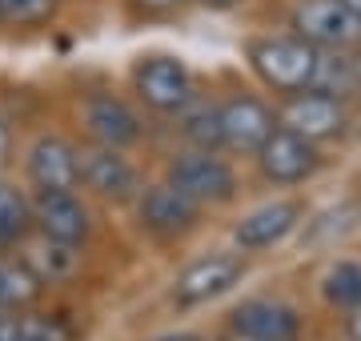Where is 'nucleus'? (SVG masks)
<instances>
[{
    "label": "nucleus",
    "mask_w": 361,
    "mask_h": 341,
    "mask_svg": "<svg viewBox=\"0 0 361 341\" xmlns=\"http://www.w3.org/2000/svg\"><path fill=\"white\" fill-rule=\"evenodd\" d=\"M249 61L257 68V77L277 92H305L317 68V49L301 37H269L249 49Z\"/></svg>",
    "instance_id": "obj_1"
},
{
    "label": "nucleus",
    "mask_w": 361,
    "mask_h": 341,
    "mask_svg": "<svg viewBox=\"0 0 361 341\" xmlns=\"http://www.w3.org/2000/svg\"><path fill=\"white\" fill-rule=\"evenodd\" d=\"M133 89L157 113H180V108L193 101V73L177 56L153 53V56H141L137 61V68H133Z\"/></svg>",
    "instance_id": "obj_2"
},
{
    "label": "nucleus",
    "mask_w": 361,
    "mask_h": 341,
    "mask_svg": "<svg viewBox=\"0 0 361 341\" xmlns=\"http://www.w3.org/2000/svg\"><path fill=\"white\" fill-rule=\"evenodd\" d=\"M169 185L193 205H225L237 193V177L217 153H185L169 165Z\"/></svg>",
    "instance_id": "obj_3"
},
{
    "label": "nucleus",
    "mask_w": 361,
    "mask_h": 341,
    "mask_svg": "<svg viewBox=\"0 0 361 341\" xmlns=\"http://www.w3.org/2000/svg\"><path fill=\"white\" fill-rule=\"evenodd\" d=\"M241 277H245V261H241L237 253H209V257H197V261L177 277L173 302H177L180 309L209 305V302H217L221 293H229Z\"/></svg>",
    "instance_id": "obj_4"
},
{
    "label": "nucleus",
    "mask_w": 361,
    "mask_h": 341,
    "mask_svg": "<svg viewBox=\"0 0 361 341\" xmlns=\"http://www.w3.org/2000/svg\"><path fill=\"white\" fill-rule=\"evenodd\" d=\"M293 28L313 49H345L361 40V16H353L341 0H301L293 8Z\"/></svg>",
    "instance_id": "obj_5"
},
{
    "label": "nucleus",
    "mask_w": 361,
    "mask_h": 341,
    "mask_svg": "<svg viewBox=\"0 0 361 341\" xmlns=\"http://www.w3.org/2000/svg\"><path fill=\"white\" fill-rule=\"evenodd\" d=\"M77 169H80V185L92 189L101 201H113V205H125V201L137 197V169L129 165V157H121V149H104V144H92V149H80L77 153Z\"/></svg>",
    "instance_id": "obj_6"
},
{
    "label": "nucleus",
    "mask_w": 361,
    "mask_h": 341,
    "mask_svg": "<svg viewBox=\"0 0 361 341\" xmlns=\"http://www.w3.org/2000/svg\"><path fill=\"white\" fill-rule=\"evenodd\" d=\"M229 329L241 341H301V314L273 297H249L229 314Z\"/></svg>",
    "instance_id": "obj_7"
},
{
    "label": "nucleus",
    "mask_w": 361,
    "mask_h": 341,
    "mask_svg": "<svg viewBox=\"0 0 361 341\" xmlns=\"http://www.w3.org/2000/svg\"><path fill=\"white\" fill-rule=\"evenodd\" d=\"M257 165L273 185H297V181H305V177L317 173L322 157H317L313 141H305V137H297V132L277 125L273 137L257 149Z\"/></svg>",
    "instance_id": "obj_8"
},
{
    "label": "nucleus",
    "mask_w": 361,
    "mask_h": 341,
    "mask_svg": "<svg viewBox=\"0 0 361 341\" xmlns=\"http://www.w3.org/2000/svg\"><path fill=\"white\" fill-rule=\"evenodd\" d=\"M32 225L40 229V237L61 241V245H85L92 233L89 209H85V201L77 193H37Z\"/></svg>",
    "instance_id": "obj_9"
},
{
    "label": "nucleus",
    "mask_w": 361,
    "mask_h": 341,
    "mask_svg": "<svg viewBox=\"0 0 361 341\" xmlns=\"http://www.w3.org/2000/svg\"><path fill=\"white\" fill-rule=\"evenodd\" d=\"M281 129L305 137V141H325L345 129V105L325 97V92H293V101L281 108Z\"/></svg>",
    "instance_id": "obj_10"
},
{
    "label": "nucleus",
    "mask_w": 361,
    "mask_h": 341,
    "mask_svg": "<svg viewBox=\"0 0 361 341\" xmlns=\"http://www.w3.org/2000/svg\"><path fill=\"white\" fill-rule=\"evenodd\" d=\"M217 113H221V137H225V144L241 149V153H257L261 144L273 137V129H277L273 108L261 105L257 97H233Z\"/></svg>",
    "instance_id": "obj_11"
},
{
    "label": "nucleus",
    "mask_w": 361,
    "mask_h": 341,
    "mask_svg": "<svg viewBox=\"0 0 361 341\" xmlns=\"http://www.w3.org/2000/svg\"><path fill=\"white\" fill-rule=\"evenodd\" d=\"M28 181L37 185V193H73L80 185L77 149L61 137H40L28 149Z\"/></svg>",
    "instance_id": "obj_12"
},
{
    "label": "nucleus",
    "mask_w": 361,
    "mask_h": 341,
    "mask_svg": "<svg viewBox=\"0 0 361 341\" xmlns=\"http://www.w3.org/2000/svg\"><path fill=\"white\" fill-rule=\"evenodd\" d=\"M85 125L104 149H125V144L141 141V117L113 92H97L85 101Z\"/></svg>",
    "instance_id": "obj_13"
},
{
    "label": "nucleus",
    "mask_w": 361,
    "mask_h": 341,
    "mask_svg": "<svg viewBox=\"0 0 361 341\" xmlns=\"http://www.w3.org/2000/svg\"><path fill=\"white\" fill-rule=\"evenodd\" d=\"M197 209H201V205H193L185 193H177L169 181L153 185V189H145L141 193V225L149 229V233H157V237L189 233V229L197 225Z\"/></svg>",
    "instance_id": "obj_14"
},
{
    "label": "nucleus",
    "mask_w": 361,
    "mask_h": 341,
    "mask_svg": "<svg viewBox=\"0 0 361 341\" xmlns=\"http://www.w3.org/2000/svg\"><path fill=\"white\" fill-rule=\"evenodd\" d=\"M297 221H301V205L297 201H273V205H261L249 217H241L233 237H237L241 249H269V245H277V241H285L293 233Z\"/></svg>",
    "instance_id": "obj_15"
},
{
    "label": "nucleus",
    "mask_w": 361,
    "mask_h": 341,
    "mask_svg": "<svg viewBox=\"0 0 361 341\" xmlns=\"http://www.w3.org/2000/svg\"><path fill=\"white\" fill-rule=\"evenodd\" d=\"M20 261L28 265V273L37 277L40 285L68 281V277H77V269H80V245H61V241L37 237V241H28L25 245Z\"/></svg>",
    "instance_id": "obj_16"
},
{
    "label": "nucleus",
    "mask_w": 361,
    "mask_h": 341,
    "mask_svg": "<svg viewBox=\"0 0 361 341\" xmlns=\"http://www.w3.org/2000/svg\"><path fill=\"white\" fill-rule=\"evenodd\" d=\"M40 285L37 277L28 273V265L20 257H4L0 261V309H13V314H25L40 302Z\"/></svg>",
    "instance_id": "obj_17"
},
{
    "label": "nucleus",
    "mask_w": 361,
    "mask_h": 341,
    "mask_svg": "<svg viewBox=\"0 0 361 341\" xmlns=\"http://www.w3.org/2000/svg\"><path fill=\"white\" fill-rule=\"evenodd\" d=\"M313 92H325V97H349L357 92V73H353V56H341L337 49L329 53H317V68H313V80H310Z\"/></svg>",
    "instance_id": "obj_18"
},
{
    "label": "nucleus",
    "mask_w": 361,
    "mask_h": 341,
    "mask_svg": "<svg viewBox=\"0 0 361 341\" xmlns=\"http://www.w3.org/2000/svg\"><path fill=\"white\" fill-rule=\"evenodd\" d=\"M32 229V201L13 189V185L0 181V249L8 245H20Z\"/></svg>",
    "instance_id": "obj_19"
},
{
    "label": "nucleus",
    "mask_w": 361,
    "mask_h": 341,
    "mask_svg": "<svg viewBox=\"0 0 361 341\" xmlns=\"http://www.w3.org/2000/svg\"><path fill=\"white\" fill-rule=\"evenodd\" d=\"M322 293L329 305L341 309H357L361 305V265L357 261H337L322 281Z\"/></svg>",
    "instance_id": "obj_20"
},
{
    "label": "nucleus",
    "mask_w": 361,
    "mask_h": 341,
    "mask_svg": "<svg viewBox=\"0 0 361 341\" xmlns=\"http://www.w3.org/2000/svg\"><path fill=\"white\" fill-rule=\"evenodd\" d=\"M16 341H77V333H73V326L65 317L25 309L20 321H16Z\"/></svg>",
    "instance_id": "obj_21"
},
{
    "label": "nucleus",
    "mask_w": 361,
    "mask_h": 341,
    "mask_svg": "<svg viewBox=\"0 0 361 341\" xmlns=\"http://www.w3.org/2000/svg\"><path fill=\"white\" fill-rule=\"evenodd\" d=\"M185 137L197 144V153H213V149H221L225 144V137H221V113L217 108H193L189 117H185Z\"/></svg>",
    "instance_id": "obj_22"
},
{
    "label": "nucleus",
    "mask_w": 361,
    "mask_h": 341,
    "mask_svg": "<svg viewBox=\"0 0 361 341\" xmlns=\"http://www.w3.org/2000/svg\"><path fill=\"white\" fill-rule=\"evenodd\" d=\"M56 0H0V25H44Z\"/></svg>",
    "instance_id": "obj_23"
},
{
    "label": "nucleus",
    "mask_w": 361,
    "mask_h": 341,
    "mask_svg": "<svg viewBox=\"0 0 361 341\" xmlns=\"http://www.w3.org/2000/svg\"><path fill=\"white\" fill-rule=\"evenodd\" d=\"M357 217H361V205H337V209H329V213H322L317 221L310 225V241H325V237H341V233H349L353 225H357Z\"/></svg>",
    "instance_id": "obj_24"
},
{
    "label": "nucleus",
    "mask_w": 361,
    "mask_h": 341,
    "mask_svg": "<svg viewBox=\"0 0 361 341\" xmlns=\"http://www.w3.org/2000/svg\"><path fill=\"white\" fill-rule=\"evenodd\" d=\"M8 157H13V125L8 117H0V169L8 165Z\"/></svg>",
    "instance_id": "obj_25"
},
{
    "label": "nucleus",
    "mask_w": 361,
    "mask_h": 341,
    "mask_svg": "<svg viewBox=\"0 0 361 341\" xmlns=\"http://www.w3.org/2000/svg\"><path fill=\"white\" fill-rule=\"evenodd\" d=\"M16 321H20V314L0 309V341H16Z\"/></svg>",
    "instance_id": "obj_26"
},
{
    "label": "nucleus",
    "mask_w": 361,
    "mask_h": 341,
    "mask_svg": "<svg viewBox=\"0 0 361 341\" xmlns=\"http://www.w3.org/2000/svg\"><path fill=\"white\" fill-rule=\"evenodd\" d=\"M345 333H349V341H361V305H357V309H349V317H345Z\"/></svg>",
    "instance_id": "obj_27"
},
{
    "label": "nucleus",
    "mask_w": 361,
    "mask_h": 341,
    "mask_svg": "<svg viewBox=\"0 0 361 341\" xmlns=\"http://www.w3.org/2000/svg\"><path fill=\"white\" fill-rule=\"evenodd\" d=\"M205 8H213V13H229V8H237L241 0H201Z\"/></svg>",
    "instance_id": "obj_28"
},
{
    "label": "nucleus",
    "mask_w": 361,
    "mask_h": 341,
    "mask_svg": "<svg viewBox=\"0 0 361 341\" xmlns=\"http://www.w3.org/2000/svg\"><path fill=\"white\" fill-rule=\"evenodd\" d=\"M141 8H149V13H161V8H173V4H180V0H137Z\"/></svg>",
    "instance_id": "obj_29"
},
{
    "label": "nucleus",
    "mask_w": 361,
    "mask_h": 341,
    "mask_svg": "<svg viewBox=\"0 0 361 341\" xmlns=\"http://www.w3.org/2000/svg\"><path fill=\"white\" fill-rule=\"evenodd\" d=\"M157 341H201L197 333H169V337H157Z\"/></svg>",
    "instance_id": "obj_30"
},
{
    "label": "nucleus",
    "mask_w": 361,
    "mask_h": 341,
    "mask_svg": "<svg viewBox=\"0 0 361 341\" xmlns=\"http://www.w3.org/2000/svg\"><path fill=\"white\" fill-rule=\"evenodd\" d=\"M341 4H345V8H349L353 16H361V0H341Z\"/></svg>",
    "instance_id": "obj_31"
},
{
    "label": "nucleus",
    "mask_w": 361,
    "mask_h": 341,
    "mask_svg": "<svg viewBox=\"0 0 361 341\" xmlns=\"http://www.w3.org/2000/svg\"><path fill=\"white\" fill-rule=\"evenodd\" d=\"M353 73H357V92H361V56H353Z\"/></svg>",
    "instance_id": "obj_32"
}]
</instances>
